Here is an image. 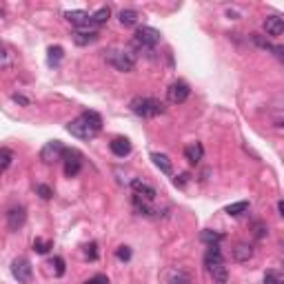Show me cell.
I'll use <instances>...</instances> for the list:
<instances>
[{
  "label": "cell",
  "mask_w": 284,
  "mask_h": 284,
  "mask_svg": "<svg viewBox=\"0 0 284 284\" xmlns=\"http://www.w3.org/2000/svg\"><path fill=\"white\" fill-rule=\"evenodd\" d=\"M67 131L73 135V138L91 140L102 131V118L98 116L96 111H85L82 116H78L76 120L69 122Z\"/></svg>",
  "instance_id": "cell-1"
},
{
  "label": "cell",
  "mask_w": 284,
  "mask_h": 284,
  "mask_svg": "<svg viewBox=\"0 0 284 284\" xmlns=\"http://www.w3.org/2000/svg\"><path fill=\"white\" fill-rule=\"evenodd\" d=\"M105 60L122 73H129L135 69V56L131 51H125V49H109V51H105Z\"/></svg>",
  "instance_id": "cell-2"
},
{
  "label": "cell",
  "mask_w": 284,
  "mask_h": 284,
  "mask_svg": "<svg viewBox=\"0 0 284 284\" xmlns=\"http://www.w3.org/2000/svg\"><path fill=\"white\" fill-rule=\"evenodd\" d=\"M131 111H133L135 116L140 118H153V116H160V113H164V105L160 100H153V98H133L131 100Z\"/></svg>",
  "instance_id": "cell-3"
},
{
  "label": "cell",
  "mask_w": 284,
  "mask_h": 284,
  "mask_svg": "<svg viewBox=\"0 0 284 284\" xmlns=\"http://www.w3.org/2000/svg\"><path fill=\"white\" fill-rule=\"evenodd\" d=\"M160 43V31L153 27H138L133 34V44L138 49H153Z\"/></svg>",
  "instance_id": "cell-4"
},
{
  "label": "cell",
  "mask_w": 284,
  "mask_h": 284,
  "mask_svg": "<svg viewBox=\"0 0 284 284\" xmlns=\"http://www.w3.org/2000/svg\"><path fill=\"white\" fill-rule=\"evenodd\" d=\"M11 275H14L18 282L29 284L31 282V275H34L31 262L27 260V258H16V260L11 262Z\"/></svg>",
  "instance_id": "cell-5"
},
{
  "label": "cell",
  "mask_w": 284,
  "mask_h": 284,
  "mask_svg": "<svg viewBox=\"0 0 284 284\" xmlns=\"http://www.w3.org/2000/svg\"><path fill=\"white\" fill-rule=\"evenodd\" d=\"M189 93H191V89H189L187 82L175 80L174 85H169V89H167V100L171 102V105H182L189 98Z\"/></svg>",
  "instance_id": "cell-6"
},
{
  "label": "cell",
  "mask_w": 284,
  "mask_h": 284,
  "mask_svg": "<svg viewBox=\"0 0 284 284\" xmlns=\"http://www.w3.org/2000/svg\"><path fill=\"white\" fill-rule=\"evenodd\" d=\"M65 147L60 140H51V142H47V145L43 147V151H40V158H43V162L47 164H53V162H58V160H63L65 155Z\"/></svg>",
  "instance_id": "cell-7"
},
{
  "label": "cell",
  "mask_w": 284,
  "mask_h": 284,
  "mask_svg": "<svg viewBox=\"0 0 284 284\" xmlns=\"http://www.w3.org/2000/svg\"><path fill=\"white\" fill-rule=\"evenodd\" d=\"M27 222V209L24 207H14L7 211V229L9 231H20Z\"/></svg>",
  "instance_id": "cell-8"
},
{
  "label": "cell",
  "mask_w": 284,
  "mask_h": 284,
  "mask_svg": "<svg viewBox=\"0 0 284 284\" xmlns=\"http://www.w3.org/2000/svg\"><path fill=\"white\" fill-rule=\"evenodd\" d=\"M65 18H67V22L73 24L76 29H89V27H91V16H89L87 11H82V9L67 11Z\"/></svg>",
  "instance_id": "cell-9"
},
{
  "label": "cell",
  "mask_w": 284,
  "mask_h": 284,
  "mask_svg": "<svg viewBox=\"0 0 284 284\" xmlns=\"http://www.w3.org/2000/svg\"><path fill=\"white\" fill-rule=\"evenodd\" d=\"M131 187H133V193H135V197H140V200H145V202H151V200H155V189L151 187V184H147V182H142L140 178H133L131 180Z\"/></svg>",
  "instance_id": "cell-10"
},
{
  "label": "cell",
  "mask_w": 284,
  "mask_h": 284,
  "mask_svg": "<svg viewBox=\"0 0 284 284\" xmlns=\"http://www.w3.org/2000/svg\"><path fill=\"white\" fill-rule=\"evenodd\" d=\"M224 264V255H222L220 244H209L207 253H204V266L211 269V266H220Z\"/></svg>",
  "instance_id": "cell-11"
},
{
  "label": "cell",
  "mask_w": 284,
  "mask_h": 284,
  "mask_svg": "<svg viewBox=\"0 0 284 284\" xmlns=\"http://www.w3.org/2000/svg\"><path fill=\"white\" fill-rule=\"evenodd\" d=\"M167 282L169 284H191V273L182 266H174L167 271Z\"/></svg>",
  "instance_id": "cell-12"
},
{
  "label": "cell",
  "mask_w": 284,
  "mask_h": 284,
  "mask_svg": "<svg viewBox=\"0 0 284 284\" xmlns=\"http://www.w3.org/2000/svg\"><path fill=\"white\" fill-rule=\"evenodd\" d=\"M109 149L113 155H118V158H127V155L131 153V142L127 138H113L109 142Z\"/></svg>",
  "instance_id": "cell-13"
},
{
  "label": "cell",
  "mask_w": 284,
  "mask_h": 284,
  "mask_svg": "<svg viewBox=\"0 0 284 284\" xmlns=\"http://www.w3.org/2000/svg\"><path fill=\"white\" fill-rule=\"evenodd\" d=\"M65 155H69V160L65 162V175H67V178H76V175L80 174L82 162L76 158V151H65Z\"/></svg>",
  "instance_id": "cell-14"
},
{
  "label": "cell",
  "mask_w": 284,
  "mask_h": 284,
  "mask_svg": "<svg viewBox=\"0 0 284 284\" xmlns=\"http://www.w3.org/2000/svg\"><path fill=\"white\" fill-rule=\"evenodd\" d=\"M98 40V34L93 29H78L76 34H73V43L78 44V47H87V44H93Z\"/></svg>",
  "instance_id": "cell-15"
},
{
  "label": "cell",
  "mask_w": 284,
  "mask_h": 284,
  "mask_svg": "<svg viewBox=\"0 0 284 284\" xmlns=\"http://www.w3.org/2000/svg\"><path fill=\"white\" fill-rule=\"evenodd\" d=\"M202 155H204V149L200 142H191V145L184 147V158L189 160V164H197L202 160Z\"/></svg>",
  "instance_id": "cell-16"
},
{
  "label": "cell",
  "mask_w": 284,
  "mask_h": 284,
  "mask_svg": "<svg viewBox=\"0 0 284 284\" xmlns=\"http://www.w3.org/2000/svg\"><path fill=\"white\" fill-rule=\"evenodd\" d=\"M264 31L266 36H280L284 31V20L280 16H269L264 20Z\"/></svg>",
  "instance_id": "cell-17"
},
{
  "label": "cell",
  "mask_w": 284,
  "mask_h": 284,
  "mask_svg": "<svg viewBox=\"0 0 284 284\" xmlns=\"http://www.w3.org/2000/svg\"><path fill=\"white\" fill-rule=\"evenodd\" d=\"M251 258H253V246L244 244V242L236 244V249H233V260L236 262H249Z\"/></svg>",
  "instance_id": "cell-18"
},
{
  "label": "cell",
  "mask_w": 284,
  "mask_h": 284,
  "mask_svg": "<svg viewBox=\"0 0 284 284\" xmlns=\"http://www.w3.org/2000/svg\"><path fill=\"white\" fill-rule=\"evenodd\" d=\"M118 20H120L122 27H135L140 20V14L135 9H122L120 14H118Z\"/></svg>",
  "instance_id": "cell-19"
},
{
  "label": "cell",
  "mask_w": 284,
  "mask_h": 284,
  "mask_svg": "<svg viewBox=\"0 0 284 284\" xmlns=\"http://www.w3.org/2000/svg\"><path fill=\"white\" fill-rule=\"evenodd\" d=\"M151 160H153V164L160 169V171H162L164 175H171L174 167H171V160H169L164 153H151Z\"/></svg>",
  "instance_id": "cell-20"
},
{
  "label": "cell",
  "mask_w": 284,
  "mask_h": 284,
  "mask_svg": "<svg viewBox=\"0 0 284 284\" xmlns=\"http://www.w3.org/2000/svg\"><path fill=\"white\" fill-rule=\"evenodd\" d=\"M251 40H253V43L258 44V47H262V49H269V51H273L275 56H278V58H282V51H284V49H282V47H275V44H271L269 40H264V38H262L260 34H251Z\"/></svg>",
  "instance_id": "cell-21"
},
{
  "label": "cell",
  "mask_w": 284,
  "mask_h": 284,
  "mask_svg": "<svg viewBox=\"0 0 284 284\" xmlns=\"http://www.w3.org/2000/svg\"><path fill=\"white\" fill-rule=\"evenodd\" d=\"M200 240L207 242V244H220V242L224 240V233H220V231H211V229H207V231L200 233Z\"/></svg>",
  "instance_id": "cell-22"
},
{
  "label": "cell",
  "mask_w": 284,
  "mask_h": 284,
  "mask_svg": "<svg viewBox=\"0 0 284 284\" xmlns=\"http://www.w3.org/2000/svg\"><path fill=\"white\" fill-rule=\"evenodd\" d=\"M209 273H211L213 282H218V284H224L226 280H229V273H226V266H224V264L211 266V269H209Z\"/></svg>",
  "instance_id": "cell-23"
},
{
  "label": "cell",
  "mask_w": 284,
  "mask_h": 284,
  "mask_svg": "<svg viewBox=\"0 0 284 284\" xmlns=\"http://www.w3.org/2000/svg\"><path fill=\"white\" fill-rule=\"evenodd\" d=\"M109 16H111L109 7H100V9H98V11H93V14H91V24L100 27V24H105L107 20H109Z\"/></svg>",
  "instance_id": "cell-24"
},
{
  "label": "cell",
  "mask_w": 284,
  "mask_h": 284,
  "mask_svg": "<svg viewBox=\"0 0 284 284\" xmlns=\"http://www.w3.org/2000/svg\"><path fill=\"white\" fill-rule=\"evenodd\" d=\"M63 56H65V49L60 47V44H56V47H49V58H47V63L51 65V67H56V65L63 60Z\"/></svg>",
  "instance_id": "cell-25"
},
{
  "label": "cell",
  "mask_w": 284,
  "mask_h": 284,
  "mask_svg": "<svg viewBox=\"0 0 284 284\" xmlns=\"http://www.w3.org/2000/svg\"><path fill=\"white\" fill-rule=\"evenodd\" d=\"M224 211L229 213V216H242V213L249 211V202H246V200H242V202H233V204H229Z\"/></svg>",
  "instance_id": "cell-26"
},
{
  "label": "cell",
  "mask_w": 284,
  "mask_h": 284,
  "mask_svg": "<svg viewBox=\"0 0 284 284\" xmlns=\"http://www.w3.org/2000/svg\"><path fill=\"white\" fill-rule=\"evenodd\" d=\"M11 162H14V153L9 149H0V174H5L11 167Z\"/></svg>",
  "instance_id": "cell-27"
},
{
  "label": "cell",
  "mask_w": 284,
  "mask_h": 284,
  "mask_svg": "<svg viewBox=\"0 0 284 284\" xmlns=\"http://www.w3.org/2000/svg\"><path fill=\"white\" fill-rule=\"evenodd\" d=\"M49 249H53V242L51 240H40V238H36L34 240V251L40 255L49 253Z\"/></svg>",
  "instance_id": "cell-28"
},
{
  "label": "cell",
  "mask_w": 284,
  "mask_h": 284,
  "mask_svg": "<svg viewBox=\"0 0 284 284\" xmlns=\"http://www.w3.org/2000/svg\"><path fill=\"white\" fill-rule=\"evenodd\" d=\"M264 284H284V278L278 273V271H266Z\"/></svg>",
  "instance_id": "cell-29"
},
{
  "label": "cell",
  "mask_w": 284,
  "mask_h": 284,
  "mask_svg": "<svg viewBox=\"0 0 284 284\" xmlns=\"http://www.w3.org/2000/svg\"><path fill=\"white\" fill-rule=\"evenodd\" d=\"M36 193H38L43 200H51L53 197V191L47 187V184H36Z\"/></svg>",
  "instance_id": "cell-30"
},
{
  "label": "cell",
  "mask_w": 284,
  "mask_h": 284,
  "mask_svg": "<svg viewBox=\"0 0 284 284\" xmlns=\"http://www.w3.org/2000/svg\"><path fill=\"white\" fill-rule=\"evenodd\" d=\"M116 258H118V260H122V262H129L131 260V249H129V246H118Z\"/></svg>",
  "instance_id": "cell-31"
},
{
  "label": "cell",
  "mask_w": 284,
  "mask_h": 284,
  "mask_svg": "<svg viewBox=\"0 0 284 284\" xmlns=\"http://www.w3.org/2000/svg\"><path fill=\"white\" fill-rule=\"evenodd\" d=\"M85 255H87V260H98V244L96 242H91V244H87V249H85Z\"/></svg>",
  "instance_id": "cell-32"
},
{
  "label": "cell",
  "mask_w": 284,
  "mask_h": 284,
  "mask_svg": "<svg viewBox=\"0 0 284 284\" xmlns=\"http://www.w3.org/2000/svg\"><path fill=\"white\" fill-rule=\"evenodd\" d=\"M253 229H255V238H258V240H262V238L266 236V231H269V229H266V224H262V222H255Z\"/></svg>",
  "instance_id": "cell-33"
},
{
  "label": "cell",
  "mask_w": 284,
  "mask_h": 284,
  "mask_svg": "<svg viewBox=\"0 0 284 284\" xmlns=\"http://www.w3.org/2000/svg\"><path fill=\"white\" fill-rule=\"evenodd\" d=\"M53 266H56V275H65V260L63 258H53Z\"/></svg>",
  "instance_id": "cell-34"
},
{
  "label": "cell",
  "mask_w": 284,
  "mask_h": 284,
  "mask_svg": "<svg viewBox=\"0 0 284 284\" xmlns=\"http://www.w3.org/2000/svg\"><path fill=\"white\" fill-rule=\"evenodd\" d=\"M85 284H109V278H107V275H93V278H89Z\"/></svg>",
  "instance_id": "cell-35"
},
{
  "label": "cell",
  "mask_w": 284,
  "mask_h": 284,
  "mask_svg": "<svg viewBox=\"0 0 284 284\" xmlns=\"http://www.w3.org/2000/svg\"><path fill=\"white\" fill-rule=\"evenodd\" d=\"M187 182H189V174H180V175H175V180H174L175 187H184Z\"/></svg>",
  "instance_id": "cell-36"
},
{
  "label": "cell",
  "mask_w": 284,
  "mask_h": 284,
  "mask_svg": "<svg viewBox=\"0 0 284 284\" xmlns=\"http://www.w3.org/2000/svg\"><path fill=\"white\" fill-rule=\"evenodd\" d=\"M11 100L18 102V105H22V107H29V100H27L24 96H20V93H14V96H11Z\"/></svg>",
  "instance_id": "cell-37"
},
{
  "label": "cell",
  "mask_w": 284,
  "mask_h": 284,
  "mask_svg": "<svg viewBox=\"0 0 284 284\" xmlns=\"http://www.w3.org/2000/svg\"><path fill=\"white\" fill-rule=\"evenodd\" d=\"M278 211H280V216H284V202H282V200L278 202Z\"/></svg>",
  "instance_id": "cell-38"
},
{
  "label": "cell",
  "mask_w": 284,
  "mask_h": 284,
  "mask_svg": "<svg viewBox=\"0 0 284 284\" xmlns=\"http://www.w3.org/2000/svg\"><path fill=\"white\" fill-rule=\"evenodd\" d=\"M2 58H5V53H2V49H0V60H2Z\"/></svg>",
  "instance_id": "cell-39"
}]
</instances>
